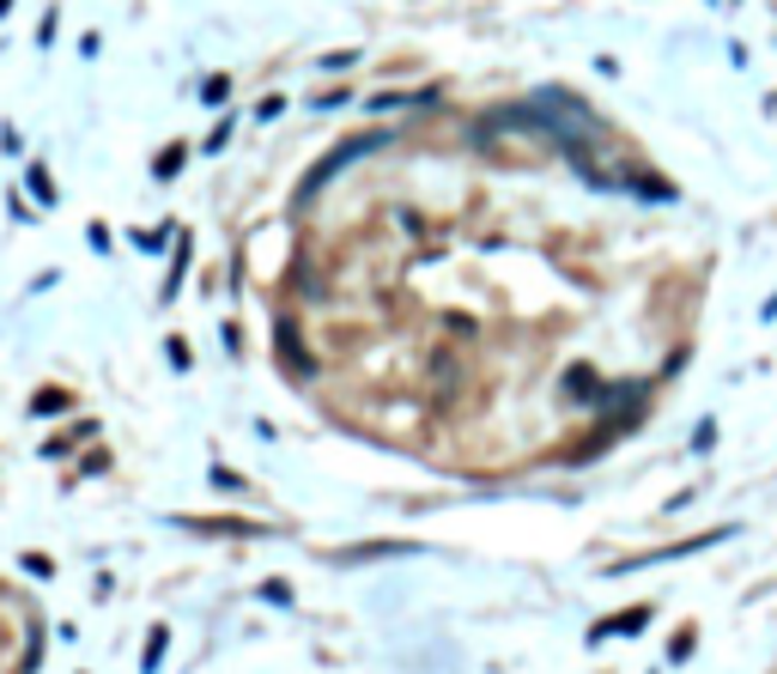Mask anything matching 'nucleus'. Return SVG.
Segmentation results:
<instances>
[{"label": "nucleus", "instance_id": "1", "mask_svg": "<svg viewBox=\"0 0 777 674\" xmlns=\"http://www.w3.org/2000/svg\"><path fill=\"white\" fill-rule=\"evenodd\" d=\"M377 147H389V134H383V128H371V134H353V140H341V147H334L329 159H322L316 171H310L304 183H297V207H304V201H316V189L329 183V177H341L353 159H365V152H377Z\"/></svg>", "mask_w": 777, "mask_h": 674}, {"label": "nucleus", "instance_id": "2", "mask_svg": "<svg viewBox=\"0 0 777 674\" xmlns=\"http://www.w3.org/2000/svg\"><path fill=\"white\" fill-rule=\"evenodd\" d=\"M565 395L583 401V408H595V401H607V389H602V378H595L589 365H572L565 371Z\"/></svg>", "mask_w": 777, "mask_h": 674}, {"label": "nucleus", "instance_id": "3", "mask_svg": "<svg viewBox=\"0 0 777 674\" xmlns=\"http://www.w3.org/2000/svg\"><path fill=\"white\" fill-rule=\"evenodd\" d=\"M644 620H650V607H632V614H614V620H602V626H595L589 638H626V632H644Z\"/></svg>", "mask_w": 777, "mask_h": 674}, {"label": "nucleus", "instance_id": "4", "mask_svg": "<svg viewBox=\"0 0 777 674\" xmlns=\"http://www.w3.org/2000/svg\"><path fill=\"white\" fill-rule=\"evenodd\" d=\"M280 353H286V371L310 378V353H304V341H297V329H292V322H280Z\"/></svg>", "mask_w": 777, "mask_h": 674}, {"label": "nucleus", "instance_id": "5", "mask_svg": "<svg viewBox=\"0 0 777 674\" xmlns=\"http://www.w3.org/2000/svg\"><path fill=\"white\" fill-rule=\"evenodd\" d=\"M194 535H262L255 523H238V516H201V523H189Z\"/></svg>", "mask_w": 777, "mask_h": 674}, {"label": "nucleus", "instance_id": "6", "mask_svg": "<svg viewBox=\"0 0 777 674\" xmlns=\"http://www.w3.org/2000/svg\"><path fill=\"white\" fill-rule=\"evenodd\" d=\"M68 408H73L68 389H37V395H31V413H37V420H49V413H68Z\"/></svg>", "mask_w": 777, "mask_h": 674}, {"label": "nucleus", "instance_id": "7", "mask_svg": "<svg viewBox=\"0 0 777 674\" xmlns=\"http://www.w3.org/2000/svg\"><path fill=\"white\" fill-rule=\"evenodd\" d=\"M24 183H31V194H37L43 207H56V183H49V171H43V164H31V171H24Z\"/></svg>", "mask_w": 777, "mask_h": 674}, {"label": "nucleus", "instance_id": "8", "mask_svg": "<svg viewBox=\"0 0 777 674\" xmlns=\"http://www.w3.org/2000/svg\"><path fill=\"white\" fill-rule=\"evenodd\" d=\"M183 159H189V147H164V159H159V177H176V171H183Z\"/></svg>", "mask_w": 777, "mask_h": 674}, {"label": "nucleus", "instance_id": "9", "mask_svg": "<svg viewBox=\"0 0 777 674\" xmlns=\"http://www.w3.org/2000/svg\"><path fill=\"white\" fill-rule=\"evenodd\" d=\"M164 644H171V632H164V626H159V632H152V644H147V674H152V668H159V663H164Z\"/></svg>", "mask_w": 777, "mask_h": 674}, {"label": "nucleus", "instance_id": "10", "mask_svg": "<svg viewBox=\"0 0 777 674\" xmlns=\"http://www.w3.org/2000/svg\"><path fill=\"white\" fill-rule=\"evenodd\" d=\"M262 602L286 607V602H292V590H286V583H280V577H268V583H262Z\"/></svg>", "mask_w": 777, "mask_h": 674}, {"label": "nucleus", "instance_id": "11", "mask_svg": "<svg viewBox=\"0 0 777 674\" xmlns=\"http://www.w3.org/2000/svg\"><path fill=\"white\" fill-rule=\"evenodd\" d=\"M225 92H231V85H225V73H213V80L201 85V98H206V103H225Z\"/></svg>", "mask_w": 777, "mask_h": 674}, {"label": "nucleus", "instance_id": "12", "mask_svg": "<svg viewBox=\"0 0 777 674\" xmlns=\"http://www.w3.org/2000/svg\"><path fill=\"white\" fill-rule=\"evenodd\" d=\"M7 7H12V0H0V19H7Z\"/></svg>", "mask_w": 777, "mask_h": 674}]
</instances>
